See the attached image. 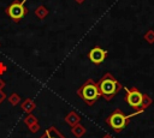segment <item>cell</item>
Instances as JSON below:
<instances>
[{
    "mask_svg": "<svg viewBox=\"0 0 154 138\" xmlns=\"http://www.w3.org/2000/svg\"><path fill=\"white\" fill-rule=\"evenodd\" d=\"M78 94H79V96H81L85 102H88V103H91L93 101H95V100L99 97V95H100L99 89H97L96 85H94L91 82L84 84V85L78 90Z\"/></svg>",
    "mask_w": 154,
    "mask_h": 138,
    "instance_id": "6da1fadb",
    "label": "cell"
},
{
    "mask_svg": "<svg viewBox=\"0 0 154 138\" xmlns=\"http://www.w3.org/2000/svg\"><path fill=\"white\" fill-rule=\"evenodd\" d=\"M117 86H118L117 82H116L112 77L107 76V77H105V78L100 82L99 89H100V91H101L102 95H105L106 97H109V96H112V95L117 91Z\"/></svg>",
    "mask_w": 154,
    "mask_h": 138,
    "instance_id": "7a4b0ae2",
    "label": "cell"
},
{
    "mask_svg": "<svg viewBox=\"0 0 154 138\" xmlns=\"http://www.w3.org/2000/svg\"><path fill=\"white\" fill-rule=\"evenodd\" d=\"M126 119H128V116H125V115L122 114L120 112H116V113H113V114L108 118V124L111 125L112 128L119 131V130H122V128L125 127V125H126Z\"/></svg>",
    "mask_w": 154,
    "mask_h": 138,
    "instance_id": "3957f363",
    "label": "cell"
},
{
    "mask_svg": "<svg viewBox=\"0 0 154 138\" xmlns=\"http://www.w3.org/2000/svg\"><path fill=\"white\" fill-rule=\"evenodd\" d=\"M23 2H13L7 8V13H8V16L12 19L18 20V19H20L25 14V10H24V6H23Z\"/></svg>",
    "mask_w": 154,
    "mask_h": 138,
    "instance_id": "277c9868",
    "label": "cell"
},
{
    "mask_svg": "<svg viewBox=\"0 0 154 138\" xmlns=\"http://www.w3.org/2000/svg\"><path fill=\"white\" fill-rule=\"evenodd\" d=\"M126 101L128 103L134 107V108H137L142 104V101H143V96L142 94H140L138 91L136 90H132V91H128V96H126Z\"/></svg>",
    "mask_w": 154,
    "mask_h": 138,
    "instance_id": "5b68a950",
    "label": "cell"
},
{
    "mask_svg": "<svg viewBox=\"0 0 154 138\" xmlns=\"http://www.w3.org/2000/svg\"><path fill=\"white\" fill-rule=\"evenodd\" d=\"M106 58V50H103L102 48H93L90 52H89V59L94 62V64H100L105 60Z\"/></svg>",
    "mask_w": 154,
    "mask_h": 138,
    "instance_id": "8992f818",
    "label": "cell"
},
{
    "mask_svg": "<svg viewBox=\"0 0 154 138\" xmlns=\"http://www.w3.org/2000/svg\"><path fill=\"white\" fill-rule=\"evenodd\" d=\"M43 138H61L59 134H54V136H52V132H47V134L43 137Z\"/></svg>",
    "mask_w": 154,
    "mask_h": 138,
    "instance_id": "52a82bcc",
    "label": "cell"
},
{
    "mask_svg": "<svg viewBox=\"0 0 154 138\" xmlns=\"http://www.w3.org/2000/svg\"><path fill=\"white\" fill-rule=\"evenodd\" d=\"M1 100H2V94L0 92V102H1Z\"/></svg>",
    "mask_w": 154,
    "mask_h": 138,
    "instance_id": "ba28073f",
    "label": "cell"
}]
</instances>
